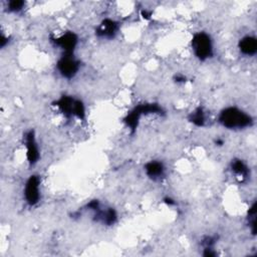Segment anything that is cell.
Segmentation results:
<instances>
[{"mask_svg":"<svg viewBox=\"0 0 257 257\" xmlns=\"http://www.w3.org/2000/svg\"><path fill=\"white\" fill-rule=\"evenodd\" d=\"M190 120L195 123L196 125H203L204 121H205V115L204 112L202 110V108H197L190 117Z\"/></svg>","mask_w":257,"mask_h":257,"instance_id":"obj_13","label":"cell"},{"mask_svg":"<svg viewBox=\"0 0 257 257\" xmlns=\"http://www.w3.org/2000/svg\"><path fill=\"white\" fill-rule=\"evenodd\" d=\"M232 170L238 176H242L243 178H246L248 175V168L240 160H235L234 162H232Z\"/></svg>","mask_w":257,"mask_h":257,"instance_id":"obj_12","label":"cell"},{"mask_svg":"<svg viewBox=\"0 0 257 257\" xmlns=\"http://www.w3.org/2000/svg\"><path fill=\"white\" fill-rule=\"evenodd\" d=\"M54 42L57 46L61 47L65 51V53H72L77 43V37L74 33L67 32L64 35L60 36L59 38H56Z\"/></svg>","mask_w":257,"mask_h":257,"instance_id":"obj_7","label":"cell"},{"mask_svg":"<svg viewBox=\"0 0 257 257\" xmlns=\"http://www.w3.org/2000/svg\"><path fill=\"white\" fill-rule=\"evenodd\" d=\"M146 172L149 177L151 178H160L163 176L164 173V167L160 162H150L146 165Z\"/></svg>","mask_w":257,"mask_h":257,"instance_id":"obj_11","label":"cell"},{"mask_svg":"<svg viewBox=\"0 0 257 257\" xmlns=\"http://www.w3.org/2000/svg\"><path fill=\"white\" fill-rule=\"evenodd\" d=\"M192 47L196 56L201 60L207 59L212 55L211 39L204 32H200L194 35L192 39Z\"/></svg>","mask_w":257,"mask_h":257,"instance_id":"obj_2","label":"cell"},{"mask_svg":"<svg viewBox=\"0 0 257 257\" xmlns=\"http://www.w3.org/2000/svg\"><path fill=\"white\" fill-rule=\"evenodd\" d=\"M79 62L73 57L72 53H65L57 62L59 72L67 78L72 77L78 70Z\"/></svg>","mask_w":257,"mask_h":257,"instance_id":"obj_5","label":"cell"},{"mask_svg":"<svg viewBox=\"0 0 257 257\" xmlns=\"http://www.w3.org/2000/svg\"><path fill=\"white\" fill-rule=\"evenodd\" d=\"M160 112H162V108L157 104H143L136 107L130 114H127L125 118V122L132 130H135L136 126L138 125V121L142 114L160 113Z\"/></svg>","mask_w":257,"mask_h":257,"instance_id":"obj_4","label":"cell"},{"mask_svg":"<svg viewBox=\"0 0 257 257\" xmlns=\"http://www.w3.org/2000/svg\"><path fill=\"white\" fill-rule=\"evenodd\" d=\"M23 1H19V0H13V1H10L8 6H9V9L12 10V11H17L19 9L22 8L23 6Z\"/></svg>","mask_w":257,"mask_h":257,"instance_id":"obj_14","label":"cell"},{"mask_svg":"<svg viewBox=\"0 0 257 257\" xmlns=\"http://www.w3.org/2000/svg\"><path fill=\"white\" fill-rule=\"evenodd\" d=\"M239 48L242 53L246 55H253L257 51V41L254 37L246 36L241 39L239 43Z\"/></svg>","mask_w":257,"mask_h":257,"instance_id":"obj_10","label":"cell"},{"mask_svg":"<svg viewBox=\"0 0 257 257\" xmlns=\"http://www.w3.org/2000/svg\"><path fill=\"white\" fill-rule=\"evenodd\" d=\"M56 105L66 115L73 114L79 118H83L84 116V106L79 100H75L68 96H62L59 100L56 101Z\"/></svg>","mask_w":257,"mask_h":257,"instance_id":"obj_3","label":"cell"},{"mask_svg":"<svg viewBox=\"0 0 257 257\" xmlns=\"http://www.w3.org/2000/svg\"><path fill=\"white\" fill-rule=\"evenodd\" d=\"M220 122L228 128H241L251 124L250 115L236 107L225 108L220 114Z\"/></svg>","mask_w":257,"mask_h":257,"instance_id":"obj_1","label":"cell"},{"mask_svg":"<svg viewBox=\"0 0 257 257\" xmlns=\"http://www.w3.org/2000/svg\"><path fill=\"white\" fill-rule=\"evenodd\" d=\"M25 199L28 204L35 205L39 200V179L36 176H31L25 185Z\"/></svg>","mask_w":257,"mask_h":257,"instance_id":"obj_6","label":"cell"},{"mask_svg":"<svg viewBox=\"0 0 257 257\" xmlns=\"http://www.w3.org/2000/svg\"><path fill=\"white\" fill-rule=\"evenodd\" d=\"M117 29V25L114 21L110 19H105L97 28L96 34L100 37H112Z\"/></svg>","mask_w":257,"mask_h":257,"instance_id":"obj_9","label":"cell"},{"mask_svg":"<svg viewBox=\"0 0 257 257\" xmlns=\"http://www.w3.org/2000/svg\"><path fill=\"white\" fill-rule=\"evenodd\" d=\"M25 142H26V148H27V159H28L29 163L32 165L37 162L38 157H39L37 145H36L34 134L32 131H30L26 134Z\"/></svg>","mask_w":257,"mask_h":257,"instance_id":"obj_8","label":"cell"}]
</instances>
